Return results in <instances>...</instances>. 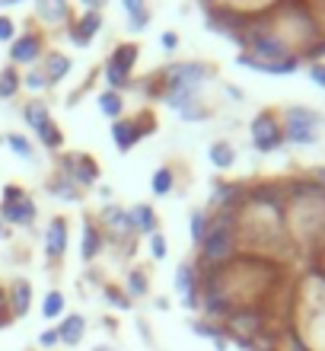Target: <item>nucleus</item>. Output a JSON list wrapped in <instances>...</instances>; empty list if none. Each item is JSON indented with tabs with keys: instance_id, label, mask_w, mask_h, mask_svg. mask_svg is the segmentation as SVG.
I'll list each match as a JSON object with an SVG mask.
<instances>
[{
	"instance_id": "20e7f679",
	"label": "nucleus",
	"mask_w": 325,
	"mask_h": 351,
	"mask_svg": "<svg viewBox=\"0 0 325 351\" xmlns=\"http://www.w3.org/2000/svg\"><path fill=\"white\" fill-rule=\"evenodd\" d=\"M252 138H255V147L259 150H274V147H281L284 131H281L278 119H274L271 112H259V115L252 119Z\"/></svg>"
},
{
	"instance_id": "f03ea898",
	"label": "nucleus",
	"mask_w": 325,
	"mask_h": 351,
	"mask_svg": "<svg viewBox=\"0 0 325 351\" xmlns=\"http://www.w3.org/2000/svg\"><path fill=\"white\" fill-rule=\"evenodd\" d=\"M201 250H205V265H223L236 252V233L223 230V227H211Z\"/></svg>"
},
{
	"instance_id": "f257e3e1",
	"label": "nucleus",
	"mask_w": 325,
	"mask_h": 351,
	"mask_svg": "<svg viewBox=\"0 0 325 351\" xmlns=\"http://www.w3.org/2000/svg\"><path fill=\"white\" fill-rule=\"evenodd\" d=\"M226 329H230L239 342H255L265 329V313L259 306H236L230 316H226Z\"/></svg>"
},
{
	"instance_id": "5701e85b",
	"label": "nucleus",
	"mask_w": 325,
	"mask_h": 351,
	"mask_svg": "<svg viewBox=\"0 0 325 351\" xmlns=\"http://www.w3.org/2000/svg\"><path fill=\"white\" fill-rule=\"evenodd\" d=\"M99 109H103L109 119L118 121V115H121V96L115 90H105L103 96H99Z\"/></svg>"
},
{
	"instance_id": "412c9836",
	"label": "nucleus",
	"mask_w": 325,
	"mask_h": 351,
	"mask_svg": "<svg viewBox=\"0 0 325 351\" xmlns=\"http://www.w3.org/2000/svg\"><path fill=\"white\" fill-rule=\"evenodd\" d=\"M67 71H70V61H67L64 55H48V61H45V77H48V84L61 80Z\"/></svg>"
},
{
	"instance_id": "423d86ee",
	"label": "nucleus",
	"mask_w": 325,
	"mask_h": 351,
	"mask_svg": "<svg viewBox=\"0 0 325 351\" xmlns=\"http://www.w3.org/2000/svg\"><path fill=\"white\" fill-rule=\"evenodd\" d=\"M166 77H169V84H185L192 90H198L211 77V71L205 64H172V67H166Z\"/></svg>"
},
{
	"instance_id": "79ce46f5",
	"label": "nucleus",
	"mask_w": 325,
	"mask_h": 351,
	"mask_svg": "<svg viewBox=\"0 0 325 351\" xmlns=\"http://www.w3.org/2000/svg\"><path fill=\"white\" fill-rule=\"evenodd\" d=\"M309 55H325V38H319L316 45H313V51H309Z\"/></svg>"
},
{
	"instance_id": "4c0bfd02",
	"label": "nucleus",
	"mask_w": 325,
	"mask_h": 351,
	"mask_svg": "<svg viewBox=\"0 0 325 351\" xmlns=\"http://www.w3.org/2000/svg\"><path fill=\"white\" fill-rule=\"evenodd\" d=\"M57 342H61V339H57V329H48V332L38 335V345H42V348H55Z\"/></svg>"
},
{
	"instance_id": "4be33fe9",
	"label": "nucleus",
	"mask_w": 325,
	"mask_h": 351,
	"mask_svg": "<svg viewBox=\"0 0 325 351\" xmlns=\"http://www.w3.org/2000/svg\"><path fill=\"white\" fill-rule=\"evenodd\" d=\"M105 221H109L118 233H131V230H134V221H131V214L121 211V208H109V211H105Z\"/></svg>"
},
{
	"instance_id": "f8f14e48",
	"label": "nucleus",
	"mask_w": 325,
	"mask_h": 351,
	"mask_svg": "<svg viewBox=\"0 0 325 351\" xmlns=\"http://www.w3.org/2000/svg\"><path fill=\"white\" fill-rule=\"evenodd\" d=\"M83 332H86V319L83 316H77V313H70L61 323V329H57V339L64 345H80L83 342Z\"/></svg>"
},
{
	"instance_id": "2f4dec72",
	"label": "nucleus",
	"mask_w": 325,
	"mask_h": 351,
	"mask_svg": "<svg viewBox=\"0 0 325 351\" xmlns=\"http://www.w3.org/2000/svg\"><path fill=\"white\" fill-rule=\"evenodd\" d=\"M150 252H153V259H163V256H166V240H163V233H150Z\"/></svg>"
},
{
	"instance_id": "58836bf2",
	"label": "nucleus",
	"mask_w": 325,
	"mask_h": 351,
	"mask_svg": "<svg viewBox=\"0 0 325 351\" xmlns=\"http://www.w3.org/2000/svg\"><path fill=\"white\" fill-rule=\"evenodd\" d=\"M13 38V19L0 16V42H10Z\"/></svg>"
},
{
	"instance_id": "49530a36",
	"label": "nucleus",
	"mask_w": 325,
	"mask_h": 351,
	"mask_svg": "<svg viewBox=\"0 0 325 351\" xmlns=\"http://www.w3.org/2000/svg\"><path fill=\"white\" fill-rule=\"evenodd\" d=\"M93 351H112V348H109V345H99V348H93Z\"/></svg>"
},
{
	"instance_id": "a211bd4d",
	"label": "nucleus",
	"mask_w": 325,
	"mask_h": 351,
	"mask_svg": "<svg viewBox=\"0 0 325 351\" xmlns=\"http://www.w3.org/2000/svg\"><path fill=\"white\" fill-rule=\"evenodd\" d=\"M131 221H134V230L157 233V217H153V208H150V204H138V208L131 211Z\"/></svg>"
},
{
	"instance_id": "dca6fc26",
	"label": "nucleus",
	"mask_w": 325,
	"mask_h": 351,
	"mask_svg": "<svg viewBox=\"0 0 325 351\" xmlns=\"http://www.w3.org/2000/svg\"><path fill=\"white\" fill-rule=\"evenodd\" d=\"M29 304H32V287H29V281H16V285H13V294H10L13 316H26Z\"/></svg>"
},
{
	"instance_id": "6e6552de",
	"label": "nucleus",
	"mask_w": 325,
	"mask_h": 351,
	"mask_svg": "<svg viewBox=\"0 0 325 351\" xmlns=\"http://www.w3.org/2000/svg\"><path fill=\"white\" fill-rule=\"evenodd\" d=\"M64 246H67V223L61 217H55V221L48 223V233H45V252L51 259H61Z\"/></svg>"
},
{
	"instance_id": "c756f323",
	"label": "nucleus",
	"mask_w": 325,
	"mask_h": 351,
	"mask_svg": "<svg viewBox=\"0 0 325 351\" xmlns=\"http://www.w3.org/2000/svg\"><path fill=\"white\" fill-rule=\"evenodd\" d=\"M128 291H131V297L147 294V275H144V271H131L128 275Z\"/></svg>"
},
{
	"instance_id": "37998d69",
	"label": "nucleus",
	"mask_w": 325,
	"mask_h": 351,
	"mask_svg": "<svg viewBox=\"0 0 325 351\" xmlns=\"http://www.w3.org/2000/svg\"><path fill=\"white\" fill-rule=\"evenodd\" d=\"M83 3H86V7H90V10H96V7H103L105 0H83Z\"/></svg>"
},
{
	"instance_id": "cd10ccee",
	"label": "nucleus",
	"mask_w": 325,
	"mask_h": 351,
	"mask_svg": "<svg viewBox=\"0 0 325 351\" xmlns=\"http://www.w3.org/2000/svg\"><path fill=\"white\" fill-rule=\"evenodd\" d=\"M38 138H42V144H45V147H61V131L51 125V119L38 128Z\"/></svg>"
},
{
	"instance_id": "f704fd0d",
	"label": "nucleus",
	"mask_w": 325,
	"mask_h": 351,
	"mask_svg": "<svg viewBox=\"0 0 325 351\" xmlns=\"http://www.w3.org/2000/svg\"><path fill=\"white\" fill-rule=\"evenodd\" d=\"M45 84H48V77L42 74V71H32V74L26 77V86H29V90H45Z\"/></svg>"
},
{
	"instance_id": "b1692460",
	"label": "nucleus",
	"mask_w": 325,
	"mask_h": 351,
	"mask_svg": "<svg viewBox=\"0 0 325 351\" xmlns=\"http://www.w3.org/2000/svg\"><path fill=\"white\" fill-rule=\"evenodd\" d=\"M233 160H236V154H233V147L230 144H214V147H211V163H214V167H220V169H226V167H233Z\"/></svg>"
},
{
	"instance_id": "ea45409f",
	"label": "nucleus",
	"mask_w": 325,
	"mask_h": 351,
	"mask_svg": "<svg viewBox=\"0 0 325 351\" xmlns=\"http://www.w3.org/2000/svg\"><path fill=\"white\" fill-rule=\"evenodd\" d=\"M309 74H313V80H316L319 86H325V67H322V64H316L313 71H309Z\"/></svg>"
},
{
	"instance_id": "a878e982",
	"label": "nucleus",
	"mask_w": 325,
	"mask_h": 351,
	"mask_svg": "<svg viewBox=\"0 0 325 351\" xmlns=\"http://www.w3.org/2000/svg\"><path fill=\"white\" fill-rule=\"evenodd\" d=\"M42 313H45V319H55V316L64 313V294H61V291H51V294L45 297V304H42Z\"/></svg>"
},
{
	"instance_id": "c03bdc74",
	"label": "nucleus",
	"mask_w": 325,
	"mask_h": 351,
	"mask_svg": "<svg viewBox=\"0 0 325 351\" xmlns=\"http://www.w3.org/2000/svg\"><path fill=\"white\" fill-rule=\"evenodd\" d=\"M3 304H7V297H3V291H0V310H3Z\"/></svg>"
},
{
	"instance_id": "72a5a7b5",
	"label": "nucleus",
	"mask_w": 325,
	"mask_h": 351,
	"mask_svg": "<svg viewBox=\"0 0 325 351\" xmlns=\"http://www.w3.org/2000/svg\"><path fill=\"white\" fill-rule=\"evenodd\" d=\"M195 332H198V335H205V339H211V342H217L223 329H214L211 323H195Z\"/></svg>"
},
{
	"instance_id": "9d476101",
	"label": "nucleus",
	"mask_w": 325,
	"mask_h": 351,
	"mask_svg": "<svg viewBox=\"0 0 325 351\" xmlns=\"http://www.w3.org/2000/svg\"><path fill=\"white\" fill-rule=\"evenodd\" d=\"M242 67H255V71H265V74H290L297 71V58H287V61H261V58H252L249 51L239 58Z\"/></svg>"
},
{
	"instance_id": "39448f33",
	"label": "nucleus",
	"mask_w": 325,
	"mask_h": 351,
	"mask_svg": "<svg viewBox=\"0 0 325 351\" xmlns=\"http://www.w3.org/2000/svg\"><path fill=\"white\" fill-rule=\"evenodd\" d=\"M134 61H138V45H131L128 42V45L115 48V55H112V61H109V86L112 90H118V86L128 84Z\"/></svg>"
},
{
	"instance_id": "f3484780",
	"label": "nucleus",
	"mask_w": 325,
	"mask_h": 351,
	"mask_svg": "<svg viewBox=\"0 0 325 351\" xmlns=\"http://www.w3.org/2000/svg\"><path fill=\"white\" fill-rule=\"evenodd\" d=\"M38 16L45 19V23H64L67 0H38Z\"/></svg>"
},
{
	"instance_id": "4468645a",
	"label": "nucleus",
	"mask_w": 325,
	"mask_h": 351,
	"mask_svg": "<svg viewBox=\"0 0 325 351\" xmlns=\"http://www.w3.org/2000/svg\"><path fill=\"white\" fill-rule=\"evenodd\" d=\"M13 61H19V64H32V61H38V55H42V42H38L36 36H23L13 45Z\"/></svg>"
},
{
	"instance_id": "473e14b6",
	"label": "nucleus",
	"mask_w": 325,
	"mask_h": 351,
	"mask_svg": "<svg viewBox=\"0 0 325 351\" xmlns=\"http://www.w3.org/2000/svg\"><path fill=\"white\" fill-rule=\"evenodd\" d=\"M7 144H10V147H13V150H16L19 157H32V147H29V144H26V138H19V134H10V138H7Z\"/></svg>"
},
{
	"instance_id": "de8ad7c7",
	"label": "nucleus",
	"mask_w": 325,
	"mask_h": 351,
	"mask_svg": "<svg viewBox=\"0 0 325 351\" xmlns=\"http://www.w3.org/2000/svg\"><path fill=\"white\" fill-rule=\"evenodd\" d=\"M3 3H16V0H3Z\"/></svg>"
},
{
	"instance_id": "c9c22d12",
	"label": "nucleus",
	"mask_w": 325,
	"mask_h": 351,
	"mask_svg": "<svg viewBox=\"0 0 325 351\" xmlns=\"http://www.w3.org/2000/svg\"><path fill=\"white\" fill-rule=\"evenodd\" d=\"M105 297H109V304H115L118 310H128V297L125 294H118L115 287H105Z\"/></svg>"
},
{
	"instance_id": "393cba45",
	"label": "nucleus",
	"mask_w": 325,
	"mask_h": 351,
	"mask_svg": "<svg viewBox=\"0 0 325 351\" xmlns=\"http://www.w3.org/2000/svg\"><path fill=\"white\" fill-rule=\"evenodd\" d=\"M207 230H211V221H207L205 211H195L192 214V240L201 246V243L207 240Z\"/></svg>"
},
{
	"instance_id": "7ed1b4c3",
	"label": "nucleus",
	"mask_w": 325,
	"mask_h": 351,
	"mask_svg": "<svg viewBox=\"0 0 325 351\" xmlns=\"http://www.w3.org/2000/svg\"><path fill=\"white\" fill-rule=\"evenodd\" d=\"M316 115L309 109H290L284 121V138L297 141V144H313L316 141Z\"/></svg>"
},
{
	"instance_id": "aec40b11",
	"label": "nucleus",
	"mask_w": 325,
	"mask_h": 351,
	"mask_svg": "<svg viewBox=\"0 0 325 351\" xmlns=\"http://www.w3.org/2000/svg\"><path fill=\"white\" fill-rule=\"evenodd\" d=\"M99 250H103V237H99V230H96L93 223H86L83 227V259L93 262Z\"/></svg>"
},
{
	"instance_id": "7c9ffc66",
	"label": "nucleus",
	"mask_w": 325,
	"mask_h": 351,
	"mask_svg": "<svg viewBox=\"0 0 325 351\" xmlns=\"http://www.w3.org/2000/svg\"><path fill=\"white\" fill-rule=\"evenodd\" d=\"M16 86H19L16 71H3V74H0V96H3V99H7V96H13V93H16Z\"/></svg>"
},
{
	"instance_id": "a19ab883",
	"label": "nucleus",
	"mask_w": 325,
	"mask_h": 351,
	"mask_svg": "<svg viewBox=\"0 0 325 351\" xmlns=\"http://www.w3.org/2000/svg\"><path fill=\"white\" fill-rule=\"evenodd\" d=\"M179 45V38L172 36V32H166V36H163V48H176Z\"/></svg>"
},
{
	"instance_id": "ddd939ff",
	"label": "nucleus",
	"mask_w": 325,
	"mask_h": 351,
	"mask_svg": "<svg viewBox=\"0 0 325 351\" xmlns=\"http://www.w3.org/2000/svg\"><path fill=\"white\" fill-rule=\"evenodd\" d=\"M61 163H64V173L67 176H70V173L77 176V182L90 185L96 179V163H93V160H86V157H64Z\"/></svg>"
},
{
	"instance_id": "0eeeda50",
	"label": "nucleus",
	"mask_w": 325,
	"mask_h": 351,
	"mask_svg": "<svg viewBox=\"0 0 325 351\" xmlns=\"http://www.w3.org/2000/svg\"><path fill=\"white\" fill-rule=\"evenodd\" d=\"M176 287L188 310H198V271L195 265H179L176 271Z\"/></svg>"
},
{
	"instance_id": "a18cd8bd",
	"label": "nucleus",
	"mask_w": 325,
	"mask_h": 351,
	"mask_svg": "<svg viewBox=\"0 0 325 351\" xmlns=\"http://www.w3.org/2000/svg\"><path fill=\"white\" fill-rule=\"evenodd\" d=\"M316 176H319V179H322V182H325V169H316Z\"/></svg>"
},
{
	"instance_id": "1a4fd4ad",
	"label": "nucleus",
	"mask_w": 325,
	"mask_h": 351,
	"mask_svg": "<svg viewBox=\"0 0 325 351\" xmlns=\"http://www.w3.org/2000/svg\"><path fill=\"white\" fill-rule=\"evenodd\" d=\"M112 138H115V147L118 150H128L134 147L140 138H144V125H138V121H115V128H112Z\"/></svg>"
},
{
	"instance_id": "e433bc0d",
	"label": "nucleus",
	"mask_w": 325,
	"mask_h": 351,
	"mask_svg": "<svg viewBox=\"0 0 325 351\" xmlns=\"http://www.w3.org/2000/svg\"><path fill=\"white\" fill-rule=\"evenodd\" d=\"M26 195H23V189H16V185H7L3 189V204H13V202H23Z\"/></svg>"
},
{
	"instance_id": "9b49d317",
	"label": "nucleus",
	"mask_w": 325,
	"mask_h": 351,
	"mask_svg": "<svg viewBox=\"0 0 325 351\" xmlns=\"http://www.w3.org/2000/svg\"><path fill=\"white\" fill-rule=\"evenodd\" d=\"M99 26H103V16H99V10H86L83 19H80V23L74 26V32H70V36H74L77 45H90V38L99 32Z\"/></svg>"
},
{
	"instance_id": "2eb2a0df",
	"label": "nucleus",
	"mask_w": 325,
	"mask_h": 351,
	"mask_svg": "<svg viewBox=\"0 0 325 351\" xmlns=\"http://www.w3.org/2000/svg\"><path fill=\"white\" fill-rule=\"evenodd\" d=\"M3 217H7L10 223H32V217H36V204L29 202V198L13 202V204H3Z\"/></svg>"
},
{
	"instance_id": "bb28decb",
	"label": "nucleus",
	"mask_w": 325,
	"mask_h": 351,
	"mask_svg": "<svg viewBox=\"0 0 325 351\" xmlns=\"http://www.w3.org/2000/svg\"><path fill=\"white\" fill-rule=\"evenodd\" d=\"M26 121L38 131V128H42V125L48 121V109L42 106V102H29V106H26Z\"/></svg>"
},
{
	"instance_id": "6ab92c4d",
	"label": "nucleus",
	"mask_w": 325,
	"mask_h": 351,
	"mask_svg": "<svg viewBox=\"0 0 325 351\" xmlns=\"http://www.w3.org/2000/svg\"><path fill=\"white\" fill-rule=\"evenodd\" d=\"M125 10H128L131 16V29L140 32V29H147L150 16H147V7H144V0H125Z\"/></svg>"
},
{
	"instance_id": "c85d7f7f",
	"label": "nucleus",
	"mask_w": 325,
	"mask_h": 351,
	"mask_svg": "<svg viewBox=\"0 0 325 351\" xmlns=\"http://www.w3.org/2000/svg\"><path fill=\"white\" fill-rule=\"evenodd\" d=\"M169 189H172V169H169V167L157 169V176H153V192H157V195H166Z\"/></svg>"
}]
</instances>
